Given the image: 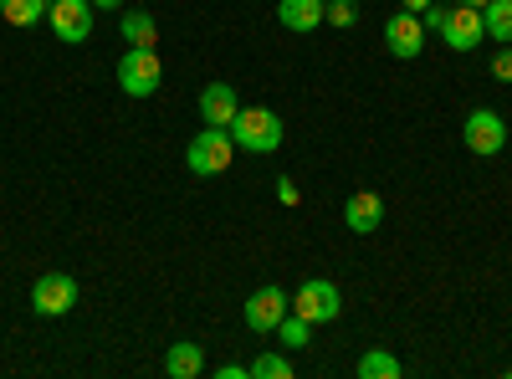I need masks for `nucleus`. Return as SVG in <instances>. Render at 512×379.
I'll return each instance as SVG.
<instances>
[{
  "mask_svg": "<svg viewBox=\"0 0 512 379\" xmlns=\"http://www.w3.org/2000/svg\"><path fill=\"white\" fill-rule=\"evenodd\" d=\"M31 308H36L41 318H67V313L77 308V277H67V272H41L36 287H31Z\"/></svg>",
  "mask_w": 512,
  "mask_h": 379,
  "instance_id": "20e7f679",
  "label": "nucleus"
},
{
  "mask_svg": "<svg viewBox=\"0 0 512 379\" xmlns=\"http://www.w3.org/2000/svg\"><path fill=\"white\" fill-rule=\"evenodd\" d=\"M277 21H282L287 31H297V36H308V31L323 26V0H282Z\"/></svg>",
  "mask_w": 512,
  "mask_h": 379,
  "instance_id": "ddd939ff",
  "label": "nucleus"
},
{
  "mask_svg": "<svg viewBox=\"0 0 512 379\" xmlns=\"http://www.w3.org/2000/svg\"><path fill=\"white\" fill-rule=\"evenodd\" d=\"M118 31H123L128 47H154V41H159V21L149 11H123L118 16Z\"/></svg>",
  "mask_w": 512,
  "mask_h": 379,
  "instance_id": "4468645a",
  "label": "nucleus"
},
{
  "mask_svg": "<svg viewBox=\"0 0 512 379\" xmlns=\"http://www.w3.org/2000/svg\"><path fill=\"white\" fill-rule=\"evenodd\" d=\"M323 21L338 26V31H349L359 21V6H354V0H323Z\"/></svg>",
  "mask_w": 512,
  "mask_h": 379,
  "instance_id": "412c9836",
  "label": "nucleus"
},
{
  "mask_svg": "<svg viewBox=\"0 0 512 379\" xmlns=\"http://www.w3.org/2000/svg\"><path fill=\"white\" fill-rule=\"evenodd\" d=\"M231 159H236V139H231V129H205L190 139V149H185V164L195 175H205V180H216V175H226L231 170Z\"/></svg>",
  "mask_w": 512,
  "mask_h": 379,
  "instance_id": "f03ea898",
  "label": "nucleus"
},
{
  "mask_svg": "<svg viewBox=\"0 0 512 379\" xmlns=\"http://www.w3.org/2000/svg\"><path fill=\"white\" fill-rule=\"evenodd\" d=\"M384 47H390L395 57H420L425 52V21L415 11H400L384 21Z\"/></svg>",
  "mask_w": 512,
  "mask_h": 379,
  "instance_id": "9d476101",
  "label": "nucleus"
},
{
  "mask_svg": "<svg viewBox=\"0 0 512 379\" xmlns=\"http://www.w3.org/2000/svg\"><path fill=\"white\" fill-rule=\"evenodd\" d=\"M492 77L497 82H512V41H502L497 57H492Z\"/></svg>",
  "mask_w": 512,
  "mask_h": 379,
  "instance_id": "4be33fe9",
  "label": "nucleus"
},
{
  "mask_svg": "<svg viewBox=\"0 0 512 379\" xmlns=\"http://www.w3.org/2000/svg\"><path fill=\"white\" fill-rule=\"evenodd\" d=\"M292 313V298H287V292L282 287H256L251 292V298H246V328L251 333H277V323Z\"/></svg>",
  "mask_w": 512,
  "mask_h": 379,
  "instance_id": "423d86ee",
  "label": "nucleus"
},
{
  "mask_svg": "<svg viewBox=\"0 0 512 379\" xmlns=\"http://www.w3.org/2000/svg\"><path fill=\"white\" fill-rule=\"evenodd\" d=\"M246 374H251V379H292V359H282V354H256V359L246 364Z\"/></svg>",
  "mask_w": 512,
  "mask_h": 379,
  "instance_id": "6ab92c4d",
  "label": "nucleus"
},
{
  "mask_svg": "<svg viewBox=\"0 0 512 379\" xmlns=\"http://www.w3.org/2000/svg\"><path fill=\"white\" fill-rule=\"evenodd\" d=\"M231 139L246 154H277L282 149V118L272 108H241L231 118Z\"/></svg>",
  "mask_w": 512,
  "mask_h": 379,
  "instance_id": "f257e3e1",
  "label": "nucleus"
},
{
  "mask_svg": "<svg viewBox=\"0 0 512 379\" xmlns=\"http://www.w3.org/2000/svg\"><path fill=\"white\" fill-rule=\"evenodd\" d=\"M338 308H344V298H338V287H333L328 277L303 282V287H297V298H292V313L308 318L313 328H318V323H338Z\"/></svg>",
  "mask_w": 512,
  "mask_h": 379,
  "instance_id": "39448f33",
  "label": "nucleus"
},
{
  "mask_svg": "<svg viewBox=\"0 0 512 379\" xmlns=\"http://www.w3.org/2000/svg\"><path fill=\"white\" fill-rule=\"evenodd\" d=\"M456 6H477V11H482V6H487V0H456Z\"/></svg>",
  "mask_w": 512,
  "mask_h": 379,
  "instance_id": "cd10ccee",
  "label": "nucleus"
},
{
  "mask_svg": "<svg viewBox=\"0 0 512 379\" xmlns=\"http://www.w3.org/2000/svg\"><path fill=\"white\" fill-rule=\"evenodd\" d=\"M93 6H98V11H118V6H123V0H93Z\"/></svg>",
  "mask_w": 512,
  "mask_h": 379,
  "instance_id": "bb28decb",
  "label": "nucleus"
},
{
  "mask_svg": "<svg viewBox=\"0 0 512 379\" xmlns=\"http://www.w3.org/2000/svg\"><path fill=\"white\" fill-rule=\"evenodd\" d=\"M466 149L472 154H482V159H492V154H502V144H507V123H502V113H492V108H472L466 113Z\"/></svg>",
  "mask_w": 512,
  "mask_h": 379,
  "instance_id": "0eeeda50",
  "label": "nucleus"
},
{
  "mask_svg": "<svg viewBox=\"0 0 512 379\" xmlns=\"http://www.w3.org/2000/svg\"><path fill=\"white\" fill-rule=\"evenodd\" d=\"M47 21H52L57 41L77 47V41H88V36H93V0H52Z\"/></svg>",
  "mask_w": 512,
  "mask_h": 379,
  "instance_id": "6e6552de",
  "label": "nucleus"
},
{
  "mask_svg": "<svg viewBox=\"0 0 512 379\" xmlns=\"http://www.w3.org/2000/svg\"><path fill=\"white\" fill-rule=\"evenodd\" d=\"M221 379H251L246 364H221Z\"/></svg>",
  "mask_w": 512,
  "mask_h": 379,
  "instance_id": "393cba45",
  "label": "nucleus"
},
{
  "mask_svg": "<svg viewBox=\"0 0 512 379\" xmlns=\"http://www.w3.org/2000/svg\"><path fill=\"white\" fill-rule=\"evenodd\" d=\"M277 200H282V205H297V185H292V180H277Z\"/></svg>",
  "mask_w": 512,
  "mask_h": 379,
  "instance_id": "b1692460",
  "label": "nucleus"
},
{
  "mask_svg": "<svg viewBox=\"0 0 512 379\" xmlns=\"http://www.w3.org/2000/svg\"><path fill=\"white\" fill-rule=\"evenodd\" d=\"M400 6H405V11H415V16H420V11H431V6H436V0H400Z\"/></svg>",
  "mask_w": 512,
  "mask_h": 379,
  "instance_id": "a878e982",
  "label": "nucleus"
},
{
  "mask_svg": "<svg viewBox=\"0 0 512 379\" xmlns=\"http://www.w3.org/2000/svg\"><path fill=\"white\" fill-rule=\"evenodd\" d=\"M482 36H487V26H482V11L477 6H451L446 11V21H441V41L451 52H472V47H482Z\"/></svg>",
  "mask_w": 512,
  "mask_h": 379,
  "instance_id": "1a4fd4ad",
  "label": "nucleus"
},
{
  "mask_svg": "<svg viewBox=\"0 0 512 379\" xmlns=\"http://www.w3.org/2000/svg\"><path fill=\"white\" fill-rule=\"evenodd\" d=\"M482 26H487V36H497V47L512 41V0H487V6H482Z\"/></svg>",
  "mask_w": 512,
  "mask_h": 379,
  "instance_id": "f3484780",
  "label": "nucleus"
},
{
  "mask_svg": "<svg viewBox=\"0 0 512 379\" xmlns=\"http://www.w3.org/2000/svg\"><path fill=\"white\" fill-rule=\"evenodd\" d=\"M200 369H205V349H200V344H169V354H164V374L195 379Z\"/></svg>",
  "mask_w": 512,
  "mask_h": 379,
  "instance_id": "2eb2a0df",
  "label": "nucleus"
},
{
  "mask_svg": "<svg viewBox=\"0 0 512 379\" xmlns=\"http://www.w3.org/2000/svg\"><path fill=\"white\" fill-rule=\"evenodd\" d=\"M446 11H451V6H431V11H420V21H425V31H441V21H446Z\"/></svg>",
  "mask_w": 512,
  "mask_h": 379,
  "instance_id": "5701e85b",
  "label": "nucleus"
},
{
  "mask_svg": "<svg viewBox=\"0 0 512 379\" xmlns=\"http://www.w3.org/2000/svg\"><path fill=\"white\" fill-rule=\"evenodd\" d=\"M241 113V98L231 82H210V88L200 93V118L210 123V129H231V118Z\"/></svg>",
  "mask_w": 512,
  "mask_h": 379,
  "instance_id": "9b49d317",
  "label": "nucleus"
},
{
  "mask_svg": "<svg viewBox=\"0 0 512 379\" xmlns=\"http://www.w3.org/2000/svg\"><path fill=\"white\" fill-rule=\"evenodd\" d=\"M344 221H349V231H354V236H369V231H379V221H384V200H379L374 190H359V195H349V205H344Z\"/></svg>",
  "mask_w": 512,
  "mask_h": 379,
  "instance_id": "f8f14e48",
  "label": "nucleus"
},
{
  "mask_svg": "<svg viewBox=\"0 0 512 379\" xmlns=\"http://www.w3.org/2000/svg\"><path fill=\"white\" fill-rule=\"evenodd\" d=\"M400 374H405L400 359H395V354H384V349H374V354L359 359V379H400Z\"/></svg>",
  "mask_w": 512,
  "mask_h": 379,
  "instance_id": "a211bd4d",
  "label": "nucleus"
},
{
  "mask_svg": "<svg viewBox=\"0 0 512 379\" xmlns=\"http://www.w3.org/2000/svg\"><path fill=\"white\" fill-rule=\"evenodd\" d=\"M308 318H297V313H287L282 323H277V339H282V349H303L308 344Z\"/></svg>",
  "mask_w": 512,
  "mask_h": 379,
  "instance_id": "aec40b11",
  "label": "nucleus"
},
{
  "mask_svg": "<svg viewBox=\"0 0 512 379\" xmlns=\"http://www.w3.org/2000/svg\"><path fill=\"white\" fill-rule=\"evenodd\" d=\"M47 11H52V0H0V16L11 26H36V21H47Z\"/></svg>",
  "mask_w": 512,
  "mask_h": 379,
  "instance_id": "dca6fc26",
  "label": "nucleus"
},
{
  "mask_svg": "<svg viewBox=\"0 0 512 379\" xmlns=\"http://www.w3.org/2000/svg\"><path fill=\"white\" fill-rule=\"evenodd\" d=\"M159 77H164V67H159L154 47H128V57H118V88H123L128 98L159 93Z\"/></svg>",
  "mask_w": 512,
  "mask_h": 379,
  "instance_id": "7ed1b4c3",
  "label": "nucleus"
}]
</instances>
